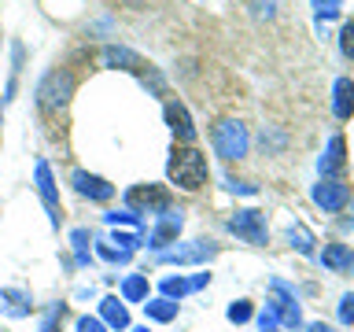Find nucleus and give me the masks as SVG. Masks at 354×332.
<instances>
[{
	"instance_id": "10",
	"label": "nucleus",
	"mask_w": 354,
	"mask_h": 332,
	"mask_svg": "<svg viewBox=\"0 0 354 332\" xmlns=\"http://www.w3.org/2000/svg\"><path fill=\"white\" fill-rule=\"evenodd\" d=\"M214 255H218V243L192 240V243H185V248H166V251H159V262L188 266V262H207V259H214Z\"/></svg>"
},
{
	"instance_id": "19",
	"label": "nucleus",
	"mask_w": 354,
	"mask_h": 332,
	"mask_svg": "<svg viewBox=\"0 0 354 332\" xmlns=\"http://www.w3.org/2000/svg\"><path fill=\"white\" fill-rule=\"evenodd\" d=\"M122 299L126 303H144L148 299V277H140V273H133L122 281Z\"/></svg>"
},
{
	"instance_id": "17",
	"label": "nucleus",
	"mask_w": 354,
	"mask_h": 332,
	"mask_svg": "<svg viewBox=\"0 0 354 332\" xmlns=\"http://www.w3.org/2000/svg\"><path fill=\"white\" fill-rule=\"evenodd\" d=\"M30 295L22 292V288H0V310H4L8 317H26L30 314Z\"/></svg>"
},
{
	"instance_id": "39",
	"label": "nucleus",
	"mask_w": 354,
	"mask_h": 332,
	"mask_svg": "<svg viewBox=\"0 0 354 332\" xmlns=\"http://www.w3.org/2000/svg\"><path fill=\"white\" fill-rule=\"evenodd\" d=\"M129 332H148V329H129Z\"/></svg>"
},
{
	"instance_id": "22",
	"label": "nucleus",
	"mask_w": 354,
	"mask_h": 332,
	"mask_svg": "<svg viewBox=\"0 0 354 332\" xmlns=\"http://www.w3.org/2000/svg\"><path fill=\"white\" fill-rule=\"evenodd\" d=\"M159 288H162V295H166V299H174V303H177L181 295L192 292V281H185V277H166Z\"/></svg>"
},
{
	"instance_id": "13",
	"label": "nucleus",
	"mask_w": 354,
	"mask_h": 332,
	"mask_svg": "<svg viewBox=\"0 0 354 332\" xmlns=\"http://www.w3.org/2000/svg\"><path fill=\"white\" fill-rule=\"evenodd\" d=\"M74 188L82 196H88V199H96V203H107L111 196H115V185L107 181V177H96V174H88V170H74Z\"/></svg>"
},
{
	"instance_id": "6",
	"label": "nucleus",
	"mask_w": 354,
	"mask_h": 332,
	"mask_svg": "<svg viewBox=\"0 0 354 332\" xmlns=\"http://www.w3.org/2000/svg\"><path fill=\"white\" fill-rule=\"evenodd\" d=\"M229 229L236 232L240 240L254 243V248H262V243L270 240V225H266V214H262V210H254V207L236 210V214L229 218Z\"/></svg>"
},
{
	"instance_id": "38",
	"label": "nucleus",
	"mask_w": 354,
	"mask_h": 332,
	"mask_svg": "<svg viewBox=\"0 0 354 332\" xmlns=\"http://www.w3.org/2000/svg\"><path fill=\"white\" fill-rule=\"evenodd\" d=\"M262 332H281V329H262Z\"/></svg>"
},
{
	"instance_id": "30",
	"label": "nucleus",
	"mask_w": 354,
	"mask_h": 332,
	"mask_svg": "<svg viewBox=\"0 0 354 332\" xmlns=\"http://www.w3.org/2000/svg\"><path fill=\"white\" fill-rule=\"evenodd\" d=\"M339 4H343V0H314V8H317L321 19H336L339 15Z\"/></svg>"
},
{
	"instance_id": "18",
	"label": "nucleus",
	"mask_w": 354,
	"mask_h": 332,
	"mask_svg": "<svg viewBox=\"0 0 354 332\" xmlns=\"http://www.w3.org/2000/svg\"><path fill=\"white\" fill-rule=\"evenodd\" d=\"M144 314H148L151 321H174L177 317V303L174 299H166V295H159V299H148V303H144Z\"/></svg>"
},
{
	"instance_id": "7",
	"label": "nucleus",
	"mask_w": 354,
	"mask_h": 332,
	"mask_svg": "<svg viewBox=\"0 0 354 332\" xmlns=\"http://www.w3.org/2000/svg\"><path fill=\"white\" fill-rule=\"evenodd\" d=\"M273 288V299H270V310L277 314V321H284L288 329H299V321H303V314H299V303H295V292L288 288L284 281H270Z\"/></svg>"
},
{
	"instance_id": "11",
	"label": "nucleus",
	"mask_w": 354,
	"mask_h": 332,
	"mask_svg": "<svg viewBox=\"0 0 354 332\" xmlns=\"http://www.w3.org/2000/svg\"><path fill=\"white\" fill-rule=\"evenodd\" d=\"M162 118H166V126H170V133L177 137V144H192L196 140L192 115H188V107L181 104V100H170V104L162 107Z\"/></svg>"
},
{
	"instance_id": "26",
	"label": "nucleus",
	"mask_w": 354,
	"mask_h": 332,
	"mask_svg": "<svg viewBox=\"0 0 354 332\" xmlns=\"http://www.w3.org/2000/svg\"><path fill=\"white\" fill-rule=\"evenodd\" d=\"M339 52L347 55V59H354V22H343V30H339Z\"/></svg>"
},
{
	"instance_id": "9",
	"label": "nucleus",
	"mask_w": 354,
	"mask_h": 332,
	"mask_svg": "<svg viewBox=\"0 0 354 332\" xmlns=\"http://www.w3.org/2000/svg\"><path fill=\"white\" fill-rule=\"evenodd\" d=\"M314 203L321 210H328V214H336L351 203V188L336 181V177H321V185H314Z\"/></svg>"
},
{
	"instance_id": "31",
	"label": "nucleus",
	"mask_w": 354,
	"mask_h": 332,
	"mask_svg": "<svg viewBox=\"0 0 354 332\" xmlns=\"http://www.w3.org/2000/svg\"><path fill=\"white\" fill-rule=\"evenodd\" d=\"M339 321L343 325H354V292H347L339 299Z\"/></svg>"
},
{
	"instance_id": "32",
	"label": "nucleus",
	"mask_w": 354,
	"mask_h": 332,
	"mask_svg": "<svg viewBox=\"0 0 354 332\" xmlns=\"http://www.w3.org/2000/svg\"><path fill=\"white\" fill-rule=\"evenodd\" d=\"M104 329L107 325L100 317H82V321H77V332H104Z\"/></svg>"
},
{
	"instance_id": "37",
	"label": "nucleus",
	"mask_w": 354,
	"mask_h": 332,
	"mask_svg": "<svg viewBox=\"0 0 354 332\" xmlns=\"http://www.w3.org/2000/svg\"><path fill=\"white\" fill-rule=\"evenodd\" d=\"M347 270H351V273H354V251H351V262H347Z\"/></svg>"
},
{
	"instance_id": "21",
	"label": "nucleus",
	"mask_w": 354,
	"mask_h": 332,
	"mask_svg": "<svg viewBox=\"0 0 354 332\" xmlns=\"http://www.w3.org/2000/svg\"><path fill=\"white\" fill-rule=\"evenodd\" d=\"M288 240H292V248H295L299 255H314V237H310V229H306V225H292Z\"/></svg>"
},
{
	"instance_id": "28",
	"label": "nucleus",
	"mask_w": 354,
	"mask_h": 332,
	"mask_svg": "<svg viewBox=\"0 0 354 332\" xmlns=\"http://www.w3.org/2000/svg\"><path fill=\"white\" fill-rule=\"evenodd\" d=\"M96 251H100V259H107V262H118V266H122V262H129V251L115 248V243H100Z\"/></svg>"
},
{
	"instance_id": "24",
	"label": "nucleus",
	"mask_w": 354,
	"mask_h": 332,
	"mask_svg": "<svg viewBox=\"0 0 354 332\" xmlns=\"http://www.w3.org/2000/svg\"><path fill=\"white\" fill-rule=\"evenodd\" d=\"M104 221H107V225H137V221H140V214H133L129 207H126V210H107V214H104Z\"/></svg>"
},
{
	"instance_id": "29",
	"label": "nucleus",
	"mask_w": 354,
	"mask_h": 332,
	"mask_svg": "<svg viewBox=\"0 0 354 332\" xmlns=\"http://www.w3.org/2000/svg\"><path fill=\"white\" fill-rule=\"evenodd\" d=\"M111 243H118L122 251H129V255H133V251L140 248V237H137V232H115V240H111Z\"/></svg>"
},
{
	"instance_id": "34",
	"label": "nucleus",
	"mask_w": 354,
	"mask_h": 332,
	"mask_svg": "<svg viewBox=\"0 0 354 332\" xmlns=\"http://www.w3.org/2000/svg\"><path fill=\"white\" fill-rule=\"evenodd\" d=\"M259 329H277V314H273L270 306H266L262 314H259Z\"/></svg>"
},
{
	"instance_id": "33",
	"label": "nucleus",
	"mask_w": 354,
	"mask_h": 332,
	"mask_svg": "<svg viewBox=\"0 0 354 332\" xmlns=\"http://www.w3.org/2000/svg\"><path fill=\"white\" fill-rule=\"evenodd\" d=\"M225 188H232V192H243V196H254L259 188L248 185V181H232V177H225Z\"/></svg>"
},
{
	"instance_id": "16",
	"label": "nucleus",
	"mask_w": 354,
	"mask_h": 332,
	"mask_svg": "<svg viewBox=\"0 0 354 332\" xmlns=\"http://www.w3.org/2000/svg\"><path fill=\"white\" fill-rule=\"evenodd\" d=\"M100 321H104L107 329H129V310H126V303H118V295L100 299Z\"/></svg>"
},
{
	"instance_id": "14",
	"label": "nucleus",
	"mask_w": 354,
	"mask_h": 332,
	"mask_svg": "<svg viewBox=\"0 0 354 332\" xmlns=\"http://www.w3.org/2000/svg\"><path fill=\"white\" fill-rule=\"evenodd\" d=\"M332 115L339 122H347L354 115V82L351 77H336V85H332Z\"/></svg>"
},
{
	"instance_id": "1",
	"label": "nucleus",
	"mask_w": 354,
	"mask_h": 332,
	"mask_svg": "<svg viewBox=\"0 0 354 332\" xmlns=\"http://www.w3.org/2000/svg\"><path fill=\"white\" fill-rule=\"evenodd\" d=\"M166 174H170V181H174L177 188H188V192L203 188L207 177H210L203 151H196L192 144H174L170 159H166Z\"/></svg>"
},
{
	"instance_id": "2",
	"label": "nucleus",
	"mask_w": 354,
	"mask_h": 332,
	"mask_svg": "<svg viewBox=\"0 0 354 332\" xmlns=\"http://www.w3.org/2000/svg\"><path fill=\"white\" fill-rule=\"evenodd\" d=\"M100 63L111 66V71H129V74H137L144 85H151V93H162V74L155 71V66L144 59V55H137L133 48H122V44H107L104 52H100Z\"/></svg>"
},
{
	"instance_id": "23",
	"label": "nucleus",
	"mask_w": 354,
	"mask_h": 332,
	"mask_svg": "<svg viewBox=\"0 0 354 332\" xmlns=\"http://www.w3.org/2000/svg\"><path fill=\"white\" fill-rule=\"evenodd\" d=\"M59 325H63V303H52L41 321V332H59Z\"/></svg>"
},
{
	"instance_id": "35",
	"label": "nucleus",
	"mask_w": 354,
	"mask_h": 332,
	"mask_svg": "<svg viewBox=\"0 0 354 332\" xmlns=\"http://www.w3.org/2000/svg\"><path fill=\"white\" fill-rule=\"evenodd\" d=\"M306 332H328V329H325V325H321V321H314V325H310Z\"/></svg>"
},
{
	"instance_id": "20",
	"label": "nucleus",
	"mask_w": 354,
	"mask_h": 332,
	"mask_svg": "<svg viewBox=\"0 0 354 332\" xmlns=\"http://www.w3.org/2000/svg\"><path fill=\"white\" fill-rule=\"evenodd\" d=\"M321 262H325L328 270H347V262H351V248H343V243H328L325 255H321Z\"/></svg>"
},
{
	"instance_id": "12",
	"label": "nucleus",
	"mask_w": 354,
	"mask_h": 332,
	"mask_svg": "<svg viewBox=\"0 0 354 332\" xmlns=\"http://www.w3.org/2000/svg\"><path fill=\"white\" fill-rule=\"evenodd\" d=\"M181 225H185L181 210L166 207L162 214H159V225H155V229H151V237H148V248H155V251H166V243H174V240H177V232H181Z\"/></svg>"
},
{
	"instance_id": "25",
	"label": "nucleus",
	"mask_w": 354,
	"mask_h": 332,
	"mask_svg": "<svg viewBox=\"0 0 354 332\" xmlns=\"http://www.w3.org/2000/svg\"><path fill=\"white\" fill-rule=\"evenodd\" d=\"M229 321H232V325H243V321H251V303H248V299H236V303L229 306Z\"/></svg>"
},
{
	"instance_id": "8",
	"label": "nucleus",
	"mask_w": 354,
	"mask_h": 332,
	"mask_svg": "<svg viewBox=\"0 0 354 332\" xmlns=\"http://www.w3.org/2000/svg\"><path fill=\"white\" fill-rule=\"evenodd\" d=\"M33 177H37V192H41V199H44L48 221H52L55 229H59V221H63V207H59V188H55L52 166H48V163H37V170H33Z\"/></svg>"
},
{
	"instance_id": "3",
	"label": "nucleus",
	"mask_w": 354,
	"mask_h": 332,
	"mask_svg": "<svg viewBox=\"0 0 354 332\" xmlns=\"http://www.w3.org/2000/svg\"><path fill=\"white\" fill-rule=\"evenodd\" d=\"M210 144H214V155H221V159H243L251 148L248 126L236 118H221V122H214V129H210Z\"/></svg>"
},
{
	"instance_id": "15",
	"label": "nucleus",
	"mask_w": 354,
	"mask_h": 332,
	"mask_svg": "<svg viewBox=\"0 0 354 332\" xmlns=\"http://www.w3.org/2000/svg\"><path fill=\"white\" fill-rule=\"evenodd\" d=\"M343 163H347V144H343V137H332L325 155L317 159V170H321V177H336L343 170Z\"/></svg>"
},
{
	"instance_id": "4",
	"label": "nucleus",
	"mask_w": 354,
	"mask_h": 332,
	"mask_svg": "<svg viewBox=\"0 0 354 332\" xmlns=\"http://www.w3.org/2000/svg\"><path fill=\"white\" fill-rule=\"evenodd\" d=\"M74 74L71 71H48L41 77V85H37V107L41 111H59L71 104V96H74Z\"/></svg>"
},
{
	"instance_id": "5",
	"label": "nucleus",
	"mask_w": 354,
	"mask_h": 332,
	"mask_svg": "<svg viewBox=\"0 0 354 332\" xmlns=\"http://www.w3.org/2000/svg\"><path fill=\"white\" fill-rule=\"evenodd\" d=\"M126 207L133 214H162L170 207V192L162 185H133L126 192Z\"/></svg>"
},
{
	"instance_id": "27",
	"label": "nucleus",
	"mask_w": 354,
	"mask_h": 332,
	"mask_svg": "<svg viewBox=\"0 0 354 332\" xmlns=\"http://www.w3.org/2000/svg\"><path fill=\"white\" fill-rule=\"evenodd\" d=\"M88 240H93V237H88V229H74V232H71V243H74V251H77V262H88V251H85Z\"/></svg>"
},
{
	"instance_id": "36",
	"label": "nucleus",
	"mask_w": 354,
	"mask_h": 332,
	"mask_svg": "<svg viewBox=\"0 0 354 332\" xmlns=\"http://www.w3.org/2000/svg\"><path fill=\"white\" fill-rule=\"evenodd\" d=\"M347 210H351V218H347V225H354V199L347 203Z\"/></svg>"
}]
</instances>
